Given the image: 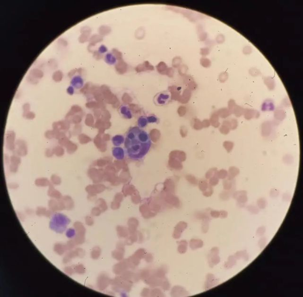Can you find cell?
Listing matches in <instances>:
<instances>
[{"instance_id": "cell-11", "label": "cell", "mask_w": 303, "mask_h": 297, "mask_svg": "<svg viewBox=\"0 0 303 297\" xmlns=\"http://www.w3.org/2000/svg\"><path fill=\"white\" fill-rule=\"evenodd\" d=\"M108 51V48H106V46H104V45H102L101 46L100 48H99V51L100 53L101 54H104V53H105Z\"/></svg>"}, {"instance_id": "cell-5", "label": "cell", "mask_w": 303, "mask_h": 297, "mask_svg": "<svg viewBox=\"0 0 303 297\" xmlns=\"http://www.w3.org/2000/svg\"><path fill=\"white\" fill-rule=\"evenodd\" d=\"M83 79L79 76H76L75 77H73L71 81L72 87H74L77 89L81 88L83 85Z\"/></svg>"}, {"instance_id": "cell-10", "label": "cell", "mask_w": 303, "mask_h": 297, "mask_svg": "<svg viewBox=\"0 0 303 297\" xmlns=\"http://www.w3.org/2000/svg\"><path fill=\"white\" fill-rule=\"evenodd\" d=\"M74 231L72 230V229H71L68 230L67 232H66L67 236L68 237H69V238H72V236L74 235Z\"/></svg>"}, {"instance_id": "cell-12", "label": "cell", "mask_w": 303, "mask_h": 297, "mask_svg": "<svg viewBox=\"0 0 303 297\" xmlns=\"http://www.w3.org/2000/svg\"><path fill=\"white\" fill-rule=\"evenodd\" d=\"M67 91L70 95H73L74 93V88H73V87H72V86L69 87V88H68Z\"/></svg>"}, {"instance_id": "cell-6", "label": "cell", "mask_w": 303, "mask_h": 297, "mask_svg": "<svg viewBox=\"0 0 303 297\" xmlns=\"http://www.w3.org/2000/svg\"><path fill=\"white\" fill-rule=\"evenodd\" d=\"M105 62L109 65H114L116 63L117 60L116 57L112 53H109L106 54L105 57Z\"/></svg>"}, {"instance_id": "cell-9", "label": "cell", "mask_w": 303, "mask_h": 297, "mask_svg": "<svg viewBox=\"0 0 303 297\" xmlns=\"http://www.w3.org/2000/svg\"><path fill=\"white\" fill-rule=\"evenodd\" d=\"M147 124V120L144 117H141V118L139 119L138 124L140 128H143Z\"/></svg>"}, {"instance_id": "cell-3", "label": "cell", "mask_w": 303, "mask_h": 297, "mask_svg": "<svg viewBox=\"0 0 303 297\" xmlns=\"http://www.w3.org/2000/svg\"><path fill=\"white\" fill-rule=\"evenodd\" d=\"M170 96L167 92L160 93L156 96L155 102L158 105H164L167 103L170 99Z\"/></svg>"}, {"instance_id": "cell-2", "label": "cell", "mask_w": 303, "mask_h": 297, "mask_svg": "<svg viewBox=\"0 0 303 297\" xmlns=\"http://www.w3.org/2000/svg\"><path fill=\"white\" fill-rule=\"evenodd\" d=\"M70 223V219L66 215L56 212L53 214L51 218L50 228L56 233H63Z\"/></svg>"}, {"instance_id": "cell-7", "label": "cell", "mask_w": 303, "mask_h": 297, "mask_svg": "<svg viewBox=\"0 0 303 297\" xmlns=\"http://www.w3.org/2000/svg\"><path fill=\"white\" fill-rule=\"evenodd\" d=\"M120 112L122 116L127 119H130L132 117V114L130 113L129 109L125 105H122L120 107Z\"/></svg>"}, {"instance_id": "cell-8", "label": "cell", "mask_w": 303, "mask_h": 297, "mask_svg": "<svg viewBox=\"0 0 303 297\" xmlns=\"http://www.w3.org/2000/svg\"><path fill=\"white\" fill-rule=\"evenodd\" d=\"M125 138L122 135H116L112 138V142L114 145L116 146H120L125 142Z\"/></svg>"}, {"instance_id": "cell-1", "label": "cell", "mask_w": 303, "mask_h": 297, "mask_svg": "<svg viewBox=\"0 0 303 297\" xmlns=\"http://www.w3.org/2000/svg\"><path fill=\"white\" fill-rule=\"evenodd\" d=\"M125 152L128 157L134 160L142 159L151 146L150 135L139 127L130 128L125 140Z\"/></svg>"}, {"instance_id": "cell-13", "label": "cell", "mask_w": 303, "mask_h": 297, "mask_svg": "<svg viewBox=\"0 0 303 297\" xmlns=\"http://www.w3.org/2000/svg\"><path fill=\"white\" fill-rule=\"evenodd\" d=\"M148 121L150 122H155L156 121V119L154 117H150V118H149Z\"/></svg>"}, {"instance_id": "cell-4", "label": "cell", "mask_w": 303, "mask_h": 297, "mask_svg": "<svg viewBox=\"0 0 303 297\" xmlns=\"http://www.w3.org/2000/svg\"><path fill=\"white\" fill-rule=\"evenodd\" d=\"M113 155L117 160H121L125 157V151L122 148L116 146L114 148L112 151Z\"/></svg>"}]
</instances>
